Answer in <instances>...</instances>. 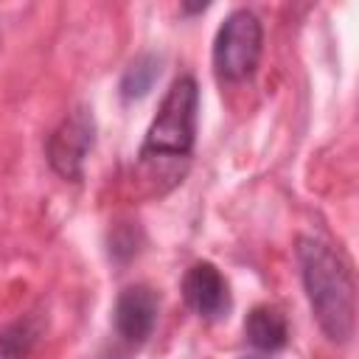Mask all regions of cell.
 <instances>
[{
    "label": "cell",
    "instance_id": "9c48e42d",
    "mask_svg": "<svg viewBox=\"0 0 359 359\" xmlns=\"http://www.w3.org/2000/svg\"><path fill=\"white\" fill-rule=\"evenodd\" d=\"M31 342H34V334H31L22 323L11 325V328L0 337V359H22V356L28 353Z\"/></svg>",
    "mask_w": 359,
    "mask_h": 359
},
{
    "label": "cell",
    "instance_id": "277c9868",
    "mask_svg": "<svg viewBox=\"0 0 359 359\" xmlns=\"http://www.w3.org/2000/svg\"><path fill=\"white\" fill-rule=\"evenodd\" d=\"M93 140H95L93 115L84 107L73 109L48 140V160H50L53 171L65 180H79L81 163H84L87 151L93 149Z\"/></svg>",
    "mask_w": 359,
    "mask_h": 359
},
{
    "label": "cell",
    "instance_id": "ba28073f",
    "mask_svg": "<svg viewBox=\"0 0 359 359\" xmlns=\"http://www.w3.org/2000/svg\"><path fill=\"white\" fill-rule=\"evenodd\" d=\"M154 79H157V59L154 56H140L137 62H132V67L126 70V76L121 81L123 98H140V95H146Z\"/></svg>",
    "mask_w": 359,
    "mask_h": 359
},
{
    "label": "cell",
    "instance_id": "5b68a950",
    "mask_svg": "<svg viewBox=\"0 0 359 359\" xmlns=\"http://www.w3.org/2000/svg\"><path fill=\"white\" fill-rule=\"evenodd\" d=\"M157 309H160V300L149 286H143V283L126 286L115 300V331H118V337L129 348H140L154 331Z\"/></svg>",
    "mask_w": 359,
    "mask_h": 359
},
{
    "label": "cell",
    "instance_id": "6da1fadb",
    "mask_svg": "<svg viewBox=\"0 0 359 359\" xmlns=\"http://www.w3.org/2000/svg\"><path fill=\"white\" fill-rule=\"evenodd\" d=\"M297 261L320 328L334 342H345L353 334V278L348 264L320 238H300Z\"/></svg>",
    "mask_w": 359,
    "mask_h": 359
},
{
    "label": "cell",
    "instance_id": "52a82bcc",
    "mask_svg": "<svg viewBox=\"0 0 359 359\" xmlns=\"http://www.w3.org/2000/svg\"><path fill=\"white\" fill-rule=\"evenodd\" d=\"M244 334L258 351H280L289 339V325L280 309L255 306L244 320Z\"/></svg>",
    "mask_w": 359,
    "mask_h": 359
},
{
    "label": "cell",
    "instance_id": "3957f363",
    "mask_svg": "<svg viewBox=\"0 0 359 359\" xmlns=\"http://www.w3.org/2000/svg\"><path fill=\"white\" fill-rule=\"evenodd\" d=\"M264 45V28L261 20L238 8L233 11L216 31L213 39V67L222 81H244L255 73Z\"/></svg>",
    "mask_w": 359,
    "mask_h": 359
},
{
    "label": "cell",
    "instance_id": "8992f818",
    "mask_svg": "<svg viewBox=\"0 0 359 359\" xmlns=\"http://www.w3.org/2000/svg\"><path fill=\"white\" fill-rule=\"evenodd\" d=\"M185 303L205 320H222L230 314V289L224 275L210 261H196L182 278Z\"/></svg>",
    "mask_w": 359,
    "mask_h": 359
},
{
    "label": "cell",
    "instance_id": "7a4b0ae2",
    "mask_svg": "<svg viewBox=\"0 0 359 359\" xmlns=\"http://www.w3.org/2000/svg\"><path fill=\"white\" fill-rule=\"evenodd\" d=\"M199 90L191 76H180L160 101V109L140 146V160L154 157H188L196 137Z\"/></svg>",
    "mask_w": 359,
    "mask_h": 359
}]
</instances>
